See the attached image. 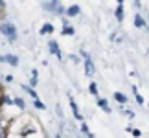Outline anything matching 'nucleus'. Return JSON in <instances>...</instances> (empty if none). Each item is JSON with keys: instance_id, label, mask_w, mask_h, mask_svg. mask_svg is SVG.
I'll use <instances>...</instances> for the list:
<instances>
[{"instance_id": "nucleus-7", "label": "nucleus", "mask_w": 149, "mask_h": 138, "mask_svg": "<svg viewBox=\"0 0 149 138\" xmlns=\"http://www.w3.org/2000/svg\"><path fill=\"white\" fill-rule=\"evenodd\" d=\"M66 13L70 15V17H76V15L79 13V6H70V8L66 9Z\"/></svg>"}, {"instance_id": "nucleus-6", "label": "nucleus", "mask_w": 149, "mask_h": 138, "mask_svg": "<svg viewBox=\"0 0 149 138\" xmlns=\"http://www.w3.org/2000/svg\"><path fill=\"white\" fill-rule=\"evenodd\" d=\"M70 107H72V111H74V116H76L77 120H81V114H79V111H77V105H76V101L70 98Z\"/></svg>"}, {"instance_id": "nucleus-13", "label": "nucleus", "mask_w": 149, "mask_h": 138, "mask_svg": "<svg viewBox=\"0 0 149 138\" xmlns=\"http://www.w3.org/2000/svg\"><path fill=\"white\" fill-rule=\"evenodd\" d=\"M90 92H92V94H98V89H96V83H90Z\"/></svg>"}, {"instance_id": "nucleus-19", "label": "nucleus", "mask_w": 149, "mask_h": 138, "mask_svg": "<svg viewBox=\"0 0 149 138\" xmlns=\"http://www.w3.org/2000/svg\"><path fill=\"white\" fill-rule=\"evenodd\" d=\"M2 100H4V98H2V96H0V103H2Z\"/></svg>"}, {"instance_id": "nucleus-4", "label": "nucleus", "mask_w": 149, "mask_h": 138, "mask_svg": "<svg viewBox=\"0 0 149 138\" xmlns=\"http://www.w3.org/2000/svg\"><path fill=\"white\" fill-rule=\"evenodd\" d=\"M50 52H52V54H55L57 57H59V59L63 57V54H61V50H59V46H57L55 41H50Z\"/></svg>"}, {"instance_id": "nucleus-14", "label": "nucleus", "mask_w": 149, "mask_h": 138, "mask_svg": "<svg viewBox=\"0 0 149 138\" xmlns=\"http://www.w3.org/2000/svg\"><path fill=\"white\" fill-rule=\"evenodd\" d=\"M13 103H17V105H19L20 109H24V101H22V100H19V98H17V100H13Z\"/></svg>"}, {"instance_id": "nucleus-8", "label": "nucleus", "mask_w": 149, "mask_h": 138, "mask_svg": "<svg viewBox=\"0 0 149 138\" xmlns=\"http://www.w3.org/2000/svg\"><path fill=\"white\" fill-rule=\"evenodd\" d=\"M116 19H118L120 22L123 20V8H122V4H120L118 8H116Z\"/></svg>"}, {"instance_id": "nucleus-1", "label": "nucleus", "mask_w": 149, "mask_h": 138, "mask_svg": "<svg viewBox=\"0 0 149 138\" xmlns=\"http://www.w3.org/2000/svg\"><path fill=\"white\" fill-rule=\"evenodd\" d=\"M0 33H4V35L9 39V43H13L17 39V30H15L13 24H2L0 26Z\"/></svg>"}, {"instance_id": "nucleus-21", "label": "nucleus", "mask_w": 149, "mask_h": 138, "mask_svg": "<svg viewBox=\"0 0 149 138\" xmlns=\"http://www.w3.org/2000/svg\"><path fill=\"white\" fill-rule=\"evenodd\" d=\"M57 138H61V136H57Z\"/></svg>"}, {"instance_id": "nucleus-12", "label": "nucleus", "mask_w": 149, "mask_h": 138, "mask_svg": "<svg viewBox=\"0 0 149 138\" xmlns=\"http://www.w3.org/2000/svg\"><path fill=\"white\" fill-rule=\"evenodd\" d=\"M63 33H65V35H72V33H74V28H65V30H63Z\"/></svg>"}, {"instance_id": "nucleus-3", "label": "nucleus", "mask_w": 149, "mask_h": 138, "mask_svg": "<svg viewBox=\"0 0 149 138\" xmlns=\"http://www.w3.org/2000/svg\"><path fill=\"white\" fill-rule=\"evenodd\" d=\"M0 61H6V63H9V65H13V66L19 65V59H17L15 55H0Z\"/></svg>"}, {"instance_id": "nucleus-9", "label": "nucleus", "mask_w": 149, "mask_h": 138, "mask_svg": "<svg viewBox=\"0 0 149 138\" xmlns=\"http://www.w3.org/2000/svg\"><path fill=\"white\" fill-rule=\"evenodd\" d=\"M134 24L138 26V28H144V26H146V22H144V19H142L140 15H136V17H134Z\"/></svg>"}, {"instance_id": "nucleus-22", "label": "nucleus", "mask_w": 149, "mask_h": 138, "mask_svg": "<svg viewBox=\"0 0 149 138\" xmlns=\"http://www.w3.org/2000/svg\"><path fill=\"white\" fill-rule=\"evenodd\" d=\"M55 2H57V0H55Z\"/></svg>"}, {"instance_id": "nucleus-5", "label": "nucleus", "mask_w": 149, "mask_h": 138, "mask_svg": "<svg viewBox=\"0 0 149 138\" xmlns=\"http://www.w3.org/2000/svg\"><path fill=\"white\" fill-rule=\"evenodd\" d=\"M98 105L103 109L105 112H111V107H109V103H107V100H101V98H98Z\"/></svg>"}, {"instance_id": "nucleus-18", "label": "nucleus", "mask_w": 149, "mask_h": 138, "mask_svg": "<svg viewBox=\"0 0 149 138\" xmlns=\"http://www.w3.org/2000/svg\"><path fill=\"white\" fill-rule=\"evenodd\" d=\"M0 138H4V131H2V127H0Z\"/></svg>"}, {"instance_id": "nucleus-10", "label": "nucleus", "mask_w": 149, "mask_h": 138, "mask_svg": "<svg viewBox=\"0 0 149 138\" xmlns=\"http://www.w3.org/2000/svg\"><path fill=\"white\" fill-rule=\"evenodd\" d=\"M114 100H116L118 103H125V101H127V98H125L123 94H120V92H116V94H114Z\"/></svg>"}, {"instance_id": "nucleus-11", "label": "nucleus", "mask_w": 149, "mask_h": 138, "mask_svg": "<svg viewBox=\"0 0 149 138\" xmlns=\"http://www.w3.org/2000/svg\"><path fill=\"white\" fill-rule=\"evenodd\" d=\"M50 31H54V26H52V24H44L41 28V33H50Z\"/></svg>"}, {"instance_id": "nucleus-20", "label": "nucleus", "mask_w": 149, "mask_h": 138, "mask_svg": "<svg viewBox=\"0 0 149 138\" xmlns=\"http://www.w3.org/2000/svg\"><path fill=\"white\" fill-rule=\"evenodd\" d=\"M118 2H120V4H122V2H123V0H118Z\"/></svg>"}, {"instance_id": "nucleus-2", "label": "nucleus", "mask_w": 149, "mask_h": 138, "mask_svg": "<svg viewBox=\"0 0 149 138\" xmlns=\"http://www.w3.org/2000/svg\"><path fill=\"white\" fill-rule=\"evenodd\" d=\"M83 57H85V68H87V76H92V74L96 72V70H94V63L90 61L88 54H85V52H83Z\"/></svg>"}, {"instance_id": "nucleus-17", "label": "nucleus", "mask_w": 149, "mask_h": 138, "mask_svg": "<svg viewBox=\"0 0 149 138\" xmlns=\"http://www.w3.org/2000/svg\"><path fill=\"white\" fill-rule=\"evenodd\" d=\"M81 131H83V133H87V135H88V127H87V123H83V125H81Z\"/></svg>"}, {"instance_id": "nucleus-15", "label": "nucleus", "mask_w": 149, "mask_h": 138, "mask_svg": "<svg viewBox=\"0 0 149 138\" xmlns=\"http://www.w3.org/2000/svg\"><path fill=\"white\" fill-rule=\"evenodd\" d=\"M35 107H37V109H44V103H41L39 100H35Z\"/></svg>"}, {"instance_id": "nucleus-16", "label": "nucleus", "mask_w": 149, "mask_h": 138, "mask_svg": "<svg viewBox=\"0 0 149 138\" xmlns=\"http://www.w3.org/2000/svg\"><path fill=\"white\" fill-rule=\"evenodd\" d=\"M136 101H138V103H140V105H142V103H144V98H142V96L138 94V92H136Z\"/></svg>"}]
</instances>
